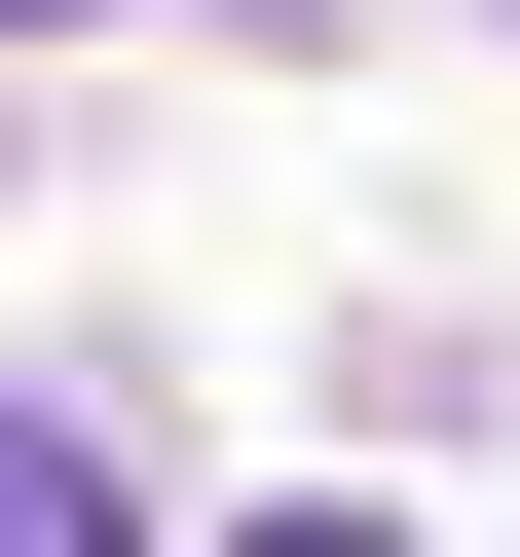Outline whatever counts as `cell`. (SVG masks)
<instances>
[{
    "instance_id": "obj_1",
    "label": "cell",
    "mask_w": 520,
    "mask_h": 557,
    "mask_svg": "<svg viewBox=\"0 0 520 557\" xmlns=\"http://www.w3.org/2000/svg\"><path fill=\"white\" fill-rule=\"evenodd\" d=\"M0 557H149V520H112V446H75V409H0Z\"/></svg>"
},
{
    "instance_id": "obj_2",
    "label": "cell",
    "mask_w": 520,
    "mask_h": 557,
    "mask_svg": "<svg viewBox=\"0 0 520 557\" xmlns=\"http://www.w3.org/2000/svg\"><path fill=\"white\" fill-rule=\"evenodd\" d=\"M260 557H409V520H372V483H298V520H260Z\"/></svg>"
},
{
    "instance_id": "obj_3",
    "label": "cell",
    "mask_w": 520,
    "mask_h": 557,
    "mask_svg": "<svg viewBox=\"0 0 520 557\" xmlns=\"http://www.w3.org/2000/svg\"><path fill=\"white\" fill-rule=\"evenodd\" d=\"M0 38H75V0H0Z\"/></svg>"
}]
</instances>
